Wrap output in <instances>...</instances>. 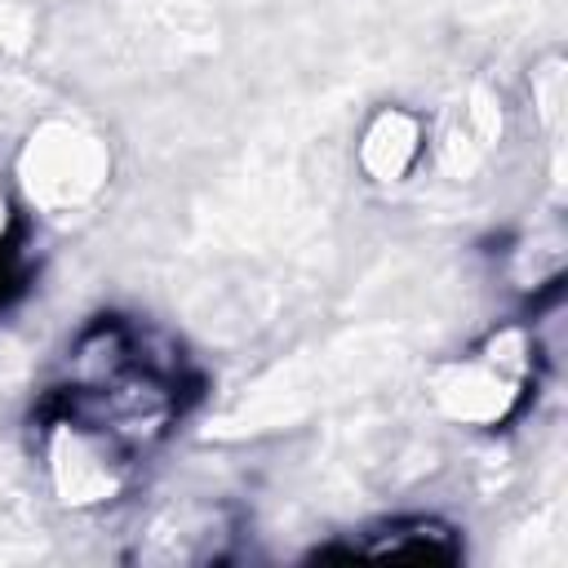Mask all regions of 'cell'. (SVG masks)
<instances>
[{
    "instance_id": "obj_2",
    "label": "cell",
    "mask_w": 568,
    "mask_h": 568,
    "mask_svg": "<svg viewBox=\"0 0 568 568\" xmlns=\"http://www.w3.org/2000/svg\"><path fill=\"white\" fill-rule=\"evenodd\" d=\"M528 377H532V342L519 324H510L488 342H479L470 355L444 364L435 373V399L448 417L497 426L519 408Z\"/></svg>"
},
{
    "instance_id": "obj_4",
    "label": "cell",
    "mask_w": 568,
    "mask_h": 568,
    "mask_svg": "<svg viewBox=\"0 0 568 568\" xmlns=\"http://www.w3.org/2000/svg\"><path fill=\"white\" fill-rule=\"evenodd\" d=\"M422 155V124L417 115L399 111V106H386L373 115V124L364 129V142H359V164L377 178V182H399Z\"/></svg>"
},
{
    "instance_id": "obj_1",
    "label": "cell",
    "mask_w": 568,
    "mask_h": 568,
    "mask_svg": "<svg viewBox=\"0 0 568 568\" xmlns=\"http://www.w3.org/2000/svg\"><path fill=\"white\" fill-rule=\"evenodd\" d=\"M182 355L124 315H98L49 404V470L71 506L111 501L186 404Z\"/></svg>"
},
{
    "instance_id": "obj_3",
    "label": "cell",
    "mask_w": 568,
    "mask_h": 568,
    "mask_svg": "<svg viewBox=\"0 0 568 568\" xmlns=\"http://www.w3.org/2000/svg\"><path fill=\"white\" fill-rule=\"evenodd\" d=\"M462 555L457 532L444 519L430 515H408L368 528L351 546L337 550H315V559H413V564H453Z\"/></svg>"
}]
</instances>
